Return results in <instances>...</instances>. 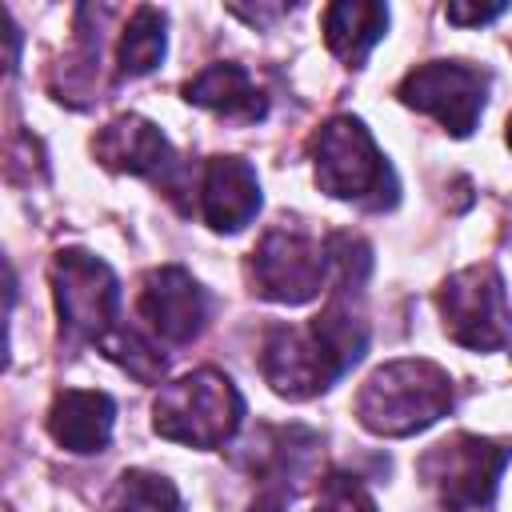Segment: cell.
<instances>
[{
    "label": "cell",
    "mask_w": 512,
    "mask_h": 512,
    "mask_svg": "<svg viewBox=\"0 0 512 512\" xmlns=\"http://www.w3.org/2000/svg\"><path fill=\"white\" fill-rule=\"evenodd\" d=\"M248 512H284V492H264L256 496V504Z\"/></svg>",
    "instance_id": "ffe728a7"
},
{
    "label": "cell",
    "mask_w": 512,
    "mask_h": 512,
    "mask_svg": "<svg viewBox=\"0 0 512 512\" xmlns=\"http://www.w3.org/2000/svg\"><path fill=\"white\" fill-rule=\"evenodd\" d=\"M252 284L264 300H276V304H308L332 264H328V240H316L308 236L304 228H288V224H276L260 236V244L252 248Z\"/></svg>",
    "instance_id": "52a82bcc"
},
{
    "label": "cell",
    "mask_w": 512,
    "mask_h": 512,
    "mask_svg": "<svg viewBox=\"0 0 512 512\" xmlns=\"http://www.w3.org/2000/svg\"><path fill=\"white\" fill-rule=\"evenodd\" d=\"M52 292H56L60 324L72 336L100 344L116 328L120 284H116L112 268L100 256H92L84 248L56 252V260H52Z\"/></svg>",
    "instance_id": "ba28073f"
},
{
    "label": "cell",
    "mask_w": 512,
    "mask_h": 512,
    "mask_svg": "<svg viewBox=\"0 0 512 512\" xmlns=\"http://www.w3.org/2000/svg\"><path fill=\"white\" fill-rule=\"evenodd\" d=\"M452 408V380L432 360H392L356 392V420L376 436H412Z\"/></svg>",
    "instance_id": "7a4b0ae2"
},
{
    "label": "cell",
    "mask_w": 512,
    "mask_h": 512,
    "mask_svg": "<svg viewBox=\"0 0 512 512\" xmlns=\"http://www.w3.org/2000/svg\"><path fill=\"white\" fill-rule=\"evenodd\" d=\"M104 512H180V496L156 472H124L108 492Z\"/></svg>",
    "instance_id": "e0dca14e"
},
{
    "label": "cell",
    "mask_w": 512,
    "mask_h": 512,
    "mask_svg": "<svg viewBox=\"0 0 512 512\" xmlns=\"http://www.w3.org/2000/svg\"><path fill=\"white\" fill-rule=\"evenodd\" d=\"M116 404L96 388H64L48 408V432L68 452H100L112 436Z\"/></svg>",
    "instance_id": "4fadbf2b"
},
{
    "label": "cell",
    "mask_w": 512,
    "mask_h": 512,
    "mask_svg": "<svg viewBox=\"0 0 512 512\" xmlns=\"http://www.w3.org/2000/svg\"><path fill=\"white\" fill-rule=\"evenodd\" d=\"M244 400L236 384L216 368H196L168 388H160L152 404V424L164 440L192 448H220L240 428Z\"/></svg>",
    "instance_id": "277c9868"
},
{
    "label": "cell",
    "mask_w": 512,
    "mask_h": 512,
    "mask_svg": "<svg viewBox=\"0 0 512 512\" xmlns=\"http://www.w3.org/2000/svg\"><path fill=\"white\" fill-rule=\"evenodd\" d=\"M164 56V12L160 8H132L128 24L120 28L116 44V68L120 76H148Z\"/></svg>",
    "instance_id": "2e32d148"
},
{
    "label": "cell",
    "mask_w": 512,
    "mask_h": 512,
    "mask_svg": "<svg viewBox=\"0 0 512 512\" xmlns=\"http://www.w3.org/2000/svg\"><path fill=\"white\" fill-rule=\"evenodd\" d=\"M508 148H512V120H508Z\"/></svg>",
    "instance_id": "44dd1931"
},
{
    "label": "cell",
    "mask_w": 512,
    "mask_h": 512,
    "mask_svg": "<svg viewBox=\"0 0 512 512\" xmlns=\"http://www.w3.org/2000/svg\"><path fill=\"white\" fill-rule=\"evenodd\" d=\"M316 184L336 200H356L360 208H392L396 176L356 116H332L312 136Z\"/></svg>",
    "instance_id": "3957f363"
},
{
    "label": "cell",
    "mask_w": 512,
    "mask_h": 512,
    "mask_svg": "<svg viewBox=\"0 0 512 512\" xmlns=\"http://www.w3.org/2000/svg\"><path fill=\"white\" fill-rule=\"evenodd\" d=\"M184 100L200 104V108H208L232 124H256L268 112L264 92L256 88V80L240 64H208L204 72H196L184 84Z\"/></svg>",
    "instance_id": "5bb4252c"
},
{
    "label": "cell",
    "mask_w": 512,
    "mask_h": 512,
    "mask_svg": "<svg viewBox=\"0 0 512 512\" xmlns=\"http://www.w3.org/2000/svg\"><path fill=\"white\" fill-rule=\"evenodd\" d=\"M196 204L208 228L240 232L260 212V180L256 168L240 156H212L196 180Z\"/></svg>",
    "instance_id": "8fae6325"
},
{
    "label": "cell",
    "mask_w": 512,
    "mask_h": 512,
    "mask_svg": "<svg viewBox=\"0 0 512 512\" xmlns=\"http://www.w3.org/2000/svg\"><path fill=\"white\" fill-rule=\"evenodd\" d=\"M440 316L456 344L472 352H496L512 340V304L492 264L460 268L440 288Z\"/></svg>",
    "instance_id": "8992f818"
},
{
    "label": "cell",
    "mask_w": 512,
    "mask_h": 512,
    "mask_svg": "<svg viewBox=\"0 0 512 512\" xmlns=\"http://www.w3.org/2000/svg\"><path fill=\"white\" fill-rule=\"evenodd\" d=\"M508 460H512L508 444H496V440H484L472 432H456L420 456V476L436 488V496L448 512H476L492 500Z\"/></svg>",
    "instance_id": "5b68a950"
},
{
    "label": "cell",
    "mask_w": 512,
    "mask_h": 512,
    "mask_svg": "<svg viewBox=\"0 0 512 512\" xmlns=\"http://www.w3.org/2000/svg\"><path fill=\"white\" fill-rule=\"evenodd\" d=\"M504 12H508V4H448L444 8V16L452 24H488V20L504 16Z\"/></svg>",
    "instance_id": "d6986e66"
},
{
    "label": "cell",
    "mask_w": 512,
    "mask_h": 512,
    "mask_svg": "<svg viewBox=\"0 0 512 512\" xmlns=\"http://www.w3.org/2000/svg\"><path fill=\"white\" fill-rule=\"evenodd\" d=\"M92 152L112 172H132V176H152V180L176 172V152L168 136L144 116H116L112 124H104L92 140Z\"/></svg>",
    "instance_id": "7c38bea8"
},
{
    "label": "cell",
    "mask_w": 512,
    "mask_h": 512,
    "mask_svg": "<svg viewBox=\"0 0 512 512\" xmlns=\"http://www.w3.org/2000/svg\"><path fill=\"white\" fill-rule=\"evenodd\" d=\"M316 512H376L372 496L356 484V476H328L320 484Z\"/></svg>",
    "instance_id": "ac0fdd59"
},
{
    "label": "cell",
    "mask_w": 512,
    "mask_h": 512,
    "mask_svg": "<svg viewBox=\"0 0 512 512\" xmlns=\"http://www.w3.org/2000/svg\"><path fill=\"white\" fill-rule=\"evenodd\" d=\"M324 40L328 48L344 60V64H364V56L372 52V44L384 36L388 28V8L384 4H360V0H344V4H328L324 8Z\"/></svg>",
    "instance_id": "9a60e30c"
},
{
    "label": "cell",
    "mask_w": 512,
    "mask_h": 512,
    "mask_svg": "<svg viewBox=\"0 0 512 512\" xmlns=\"http://www.w3.org/2000/svg\"><path fill=\"white\" fill-rule=\"evenodd\" d=\"M396 96L408 108L436 116L452 136H468L484 112L488 76L460 60H428L400 80Z\"/></svg>",
    "instance_id": "9c48e42d"
},
{
    "label": "cell",
    "mask_w": 512,
    "mask_h": 512,
    "mask_svg": "<svg viewBox=\"0 0 512 512\" xmlns=\"http://www.w3.org/2000/svg\"><path fill=\"white\" fill-rule=\"evenodd\" d=\"M368 348V324L348 300H328L304 328L272 324L260 344V372L272 392L288 400H312L332 388Z\"/></svg>",
    "instance_id": "6da1fadb"
},
{
    "label": "cell",
    "mask_w": 512,
    "mask_h": 512,
    "mask_svg": "<svg viewBox=\"0 0 512 512\" xmlns=\"http://www.w3.org/2000/svg\"><path fill=\"white\" fill-rule=\"evenodd\" d=\"M136 308L164 344H188L208 324V292L176 264L144 276Z\"/></svg>",
    "instance_id": "30bf717a"
}]
</instances>
